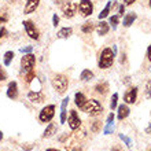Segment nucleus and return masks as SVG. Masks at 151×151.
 Instances as JSON below:
<instances>
[{
    "label": "nucleus",
    "mask_w": 151,
    "mask_h": 151,
    "mask_svg": "<svg viewBox=\"0 0 151 151\" xmlns=\"http://www.w3.org/2000/svg\"><path fill=\"white\" fill-rule=\"evenodd\" d=\"M83 111L87 113V114L92 115V117H96V115L102 114V111H103V107H102V104L98 102V100L95 99H91V100H87L85 103H84L83 107Z\"/></svg>",
    "instance_id": "1"
},
{
    "label": "nucleus",
    "mask_w": 151,
    "mask_h": 151,
    "mask_svg": "<svg viewBox=\"0 0 151 151\" xmlns=\"http://www.w3.org/2000/svg\"><path fill=\"white\" fill-rule=\"evenodd\" d=\"M52 87L55 88V91L58 93H65L68 91V87H69V78L63 74H56L54 78H52Z\"/></svg>",
    "instance_id": "2"
},
{
    "label": "nucleus",
    "mask_w": 151,
    "mask_h": 151,
    "mask_svg": "<svg viewBox=\"0 0 151 151\" xmlns=\"http://www.w3.org/2000/svg\"><path fill=\"white\" fill-rule=\"evenodd\" d=\"M113 62H114V51L111 48H104L102 51V55H100V59H99V68L107 69L113 65Z\"/></svg>",
    "instance_id": "3"
},
{
    "label": "nucleus",
    "mask_w": 151,
    "mask_h": 151,
    "mask_svg": "<svg viewBox=\"0 0 151 151\" xmlns=\"http://www.w3.org/2000/svg\"><path fill=\"white\" fill-rule=\"evenodd\" d=\"M35 63H36V58L33 55L32 52L30 54H26L25 56H22L21 59V68H22V72L26 73L29 70H32L35 68Z\"/></svg>",
    "instance_id": "4"
},
{
    "label": "nucleus",
    "mask_w": 151,
    "mask_h": 151,
    "mask_svg": "<svg viewBox=\"0 0 151 151\" xmlns=\"http://www.w3.org/2000/svg\"><path fill=\"white\" fill-rule=\"evenodd\" d=\"M55 115V106L54 104H50V106H45V107L40 111L39 114V119L41 122H50Z\"/></svg>",
    "instance_id": "5"
},
{
    "label": "nucleus",
    "mask_w": 151,
    "mask_h": 151,
    "mask_svg": "<svg viewBox=\"0 0 151 151\" xmlns=\"http://www.w3.org/2000/svg\"><path fill=\"white\" fill-rule=\"evenodd\" d=\"M77 3L74 1H66L63 4V7H62V11H63V17L65 18H73L76 15V12H77Z\"/></svg>",
    "instance_id": "6"
},
{
    "label": "nucleus",
    "mask_w": 151,
    "mask_h": 151,
    "mask_svg": "<svg viewBox=\"0 0 151 151\" xmlns=\"http://www.w3.org/2000/svg\"><path fill=\"white\" fill-rule=\"evenodd\" d=\"M24 28H25V30H26V35H28L30 39L39 40L40 33H39V30H37V28L35 26V24H33L32 21H24Z\"/></svg>",
    "instance_id": "7"
},
{
    "label": "nucleus",
    "mask_w": 151,
    "mask_h": 151,
    "mask_svg": "<svg viewBox=\"0 0 151 151\" xmlns=\"http://www.w3.org/2000/svg\"><path fill=\"white\" fill-rule=\"evenodd\" d=\"M78 10L84 17H89L93 11V4L91 0H81L78 4Z\"/></svg>",
    "instance_id": "8"
},
{
    "label": "nucleus",
    "mask_w": 151,
    "mask_h": 151,
    "mask_svg": "<svg viewBox=\"0 0 151 151\" xmlns=\"http://www.w3.org/2000/svg\"><path fill=\"white\" fill-rule=\"evenodd\" d=\"M68 122H69L70 129H73V131H76V129H78V128L81 127V119H80V117H78V114H77L76 110H72V111H70Z\"/></svg>",
    "instance_id": "9"
},
{
    "label": "nucleus",
    "mask_w": 151,
    "mask_h": 151,
    "mask_svg": "<svg viewBox=\"0 0 151 151\" xmlns=\"http://www.w3.org/2000/svg\"><path fill=\"white\" fill-rule=\"evenodd\" d=\"M136 98H137V88L136 87L131 88V89L125 92V95H124V100H125L127 103H135Z\"/></svg>",
    "instance_id": "10"
},
{
    "label": "nucleus",
    "mask_w": 151,
    "mask_h": 151,
    "mask_svg": "<svg viewBox=\"0 0 151 151\" xmlns=\"http://www.w3.org/2000/svg\"><path fill=\"white\" fill-rule=\"evenodd\" d=\"M39 4H40V0H28L26 4H25L24 12L25 14H32V12L36 11V8L39 7Z\"/></svg>",
    "instance_id": "11"
},
{
    "label": "nucleus",
    "mask_w": 151,
    "mask_h": 151,
    "mask_svg": "<svg viewBox=\"0 0 151 151\" xmlns=\"http://www.w3.org/2000/svg\"><path fill=\"white\" fill-rule=\"evenodd\" d=\"M7 96L10 99H17V96H18V84L15 81H11V83L8 84Z\"/></svg>",
    "instance_id": "12"
},
{
    "label": "nucleus",
    "mask_w": 151,
    "mask_h": 151,
    "mask_svg": "<svg viewBox=\"0 0 151 151\" xmlns=\"http://www.w3.org/2000/svg\"><path fill=\"white\" fill-rule=\"evenodd\" d=\"M109 30H110V25L107 22H104V21H100V24H98V28H96V32L99 36H104V35H107Z\"/></svg>",
    "instance_id": "13"
},
{
    "label": "nucleus",
    "mask_w": 151,
    "mask_h": 151,
    "mask_svg": "<svg viewBox=\"0 0 151 151\" xmlns=\"http://www.w3.org/2000/svg\"><path fill=\"white\" fill-rule=\"evenodd\" d=\"M28 99L33 103H41L44 100V95L41 92H29L28 93Z\"/></svg>",
    "instance_id": "14"
},
{
    "label": "nucleus",
    "mask_w": 151,
    "mask_h": 151,
    "mask_svg": "<svg viewBox=\"0 0 151 151\" xmlns=\"http://www.w3.org/2000/svg\"><path fill=\"white\" fill-rule=\"evenodd\" d=\"M68 103H69V98H65L62 100V104H60V124H65L66 122V107H68Z\"/></svg>",
    "instance_id": "15"
},
{
    "label": "nucleus",
    "mask_w": 151,
    "mask_h": 151,
    "mask_svg": "<svg viewBox=\"0 0 151 151\" xmlns=\"http://www.w3.org/2000/svg\"><path fill=\"white\" fill-rule=\"evenodd\" d=\"M129 107L128 106H125V104H121V106H118V114H117V118L118 119H125L129 115Z\"/></svg>",
    "instance_id": "16"
},
{
    "label": "nucleus",
    "mask_w": 151,
    "mask_h": 151,
    "mask_svg": "<svg viewBox=\"0 0 151 151\" xmlns=\"http://www.w3.org/2000/svg\"><path fill=\"white\" fill-rule=\"evenodd\" d=\"M95 91L98 92V93H100V95H106L109 92V84L106 83V81H100L99 84H96Z\"/></svg>",
    "instance_id": "17"
},
{
    "label": "nucleus",
    "mask_w": 151,
    "mask_h": 151,
    "mask_svg": "<svg viewBox=\"0 0 151 151\" xmlns=\"http://www.w3.org/2000/svg\"><path fill=\"white\" fill-rule=\"evenodd\" d=\"M56 133V125L55 124H50L47 128H45V131L43 133V137L44 139H48V137H51Z\"/></svg>",
    "instance_id": "18"
},
{
    "label": "nucleus",
    "mask_w": 151,
    "mask_h": 151,
    "mask_svg": "<svg viewBox=\"0 0 151 151\" xmlns=\"http://www.w3.org/2000/svg\"><path fill=\"white\" fill-rule=\"evenodd\" d=\"M72 33H73L72 28H62L59 32L56 33V37L58 39H68V37L72 36Z\"/></svg>",
    "instance_id": "19"
},
{
    "label": "nucleus",
    "mask_w": 151,
    "mask_h": 151,
    "mask_svg": "<svg viewBox=\"0 0 151 151\" xmlns=\"http://www.w3.org/2000/svg\"><path fill=\"white\" fill-rule=\"evenodd\" d=\"M87 102V98L84 96V93H81V92H77L74 95V103H76V106H78L80 109L84 106V103Z\"/></svg>",
    "instance_id": "20"
},
{
    "label": "nucleus",
    "mask_w": 151,
    "mask_h": 151,
    "mask_svg": "<svg viewBox=\"0 0 151 151\" xmlns=\"http://www.w3.org/2000/svg\"><path fill=\"white\" fill-rule=\"evenodd\" d=\"M137 18V15H136L135 12H131V14H128V15H125V18H124V26H127V28H129L133 22H135V19Z\"/></svg>",
    "instance_id": "21"
},
{
    "label": "nucleus",
    "mask_w": 151,
    "mask_h": 151,
    "mask_svg": "<svg viewBox=\"0 0 151 151\" xmlns=\"http://www.w3.org/2000/svg\"><path fill=\"white\" fill-rule=\"evenodd\" d=\"M92 78H93V73H92L89 69L83 70L81 74H80V80H81V81H91Z\"/></svg>",
    "instance_id": "22"
},
{
    "label": "nucleus",
    "mask_w": 151,
    "mask_h": 151,
    "mask_svg": "<svg viewBox=\"0 0 151 151\" xmlns=\"http://www.w3.org/2000/svg\"><path fill=\"white\" fill-rule=\"evenodd\" d=\"M93 29H95V25H93V22H85V24H83V26H81V32L83 33H92L93 32Z\"/></svg>",
    "instance_id": "23"
},
{
    "label": "nucleus",
    "mask_w": 151,
    "mask_h": 151,
    "mask_svg": "<svg viewBox=\"0 0 151 151\" xmlns=\"http://www.w3.org/2000/svg\"><path fill=\"white\" fill-rule=\"evenodd\" d=\"M12 59H14V52L12 51H7L6 54H4V65L6 66H10L11 65V62H12Z\"/></svg>",
    "instance_id": "24"
},
{
    "label": "nucleus",
    "mask_w": 151,
    "mask_h": 151,
    "mask_svg": "<svg viewBox=\"0 0 151 151\" xmlns=\"http://www.w3.org/2000/svg\"><path fill=\"white\" fill-rule=\"evenodd\" d=\"M110 7H111V1H109L107 6H106V7H104L103 10H102V11H100V14H99V19H104V18H106V17L109 15V12H110Z\"/></svg>",
    "instance_id": "25"
},
{
    "label": "nucleus",
    "mask_w": 151,
    "mask_h": 151,
    "mask_svg": "<svg viewBox=\"0 0 151 151\" xmlns=\"http://www.w3.org/2000/svg\"><path fill=\"white\" fill-rule=\"evenodd\" d=\"M118 136H119V139H121V140L124 142V143H125V146H127V147H129V148L132 147V140H131V137L125 136L124 133H119Z\"/></svg>",
    "instance_id": "26"
},
{
    "label": "nucleus",
    "mask_w": 151,
    "mask_h": 151,
    "mask_svg": "<svg viewBox=\"0 0 151 151\" xmlns=\"http://www.w3.org/2000/svg\"><path fill=\"white\" fill-rule=\"evenodd\" d=\"M25 80H26V83H32V80L35 78V76H36V73H35V69H32V70H29V72L25 73Z\"/></svg>",
    "instance_id": "27"
},
{
    "label": "nucleus",
    "mask_w": 151,
    "mask_h": 151,
    "mask_svg": "<svg viewBox=\"0 0 151 151\" xmlns=\"http://www.w3.org/2000/svg\"><path fill=\"white\" fill-rule=\"evenodd\" d=\"M144 96L147 98V99H151V80L147 81L146 84V89H144Z\"/></svg>",
    "instance_id": "28"
},
{
    "label": "nucleus",
    "mask_w": 151,
    "mask_h": 151,
    "mask_svg": "<svg viewBox=\"0 0 151 151\" xmlns=\"http://www.w3.org/2000/svg\"><path fill=\"white\" fill-rule=\"evenodd\" d=\"M118 21H119V15H113L111 18H110V24H111L113 29L117 28V25H118Z\"/></svg>",
    "instance_id": "29"
},
{
    "label": "nucleus",
    "mask_w": 151,
    "mask_h": 151,
    "mask_svg": "<svg viewBox=\"0 0 151 151\" xmlns=\"http://www.w3.org/2000/svg\"><path fill=\"white\" fill-rule=\"evenodd\" d=\"M117 102H118V93H114L111 98V103H110V107H111V110H114L115 107H117Z\"/></svg>",
    "instance_id": "30"
},
{
    "label": "nucleus",
    "mask_w": 151,
    "mask_h": 151,
    "mask_svg": "<svg viewBox=\"0 0 151 151\" xmlns=\"http://www.w3.org/2000/svg\"><path fill=\"white\" fill-rule=\"evenodd\" d=\"M113 131H114V124H111V125H106L103 133L104 135H110V133H113Z\"/></svg>",
    "instance_id": "31"
},
{
    "label": "nucleus",
    "mask_w": 151,
    "mask_h": 151,
    "mask_svg": "<svg viewBox=\"0 0 151 151\" xmlns=\"http://www.w3.org/2000/svg\"><path fill=\"white\" fill-rule=\"evenodd\" d=\"M7 80V73L1 66H0V81H6Z\"/></svg>",
    "instance_id": "32"
},
{
    "label": "nucleus",
    "mask_w": 151,
    "mask_h": 151,
    "mask_svg": "<svg viewBox=\"0 0 151 151\" xmlns=\"http://www.w3.org/2000/svg\"><path fill=\"white\" fill-rule=\"evenodd\" d=\"M22 54H30V52L33 51V45H28V47H24V48H21L19 50Z\"/></svg>",
    "instance_id": "33"
},
{
    "label": "nucleus",
    "mask_w": 151,
    "mask_h": 151,
    "mask_svg": "<svg viewBox=\"0 0 151 151\" xmlns=\"http://www.w3.org/2000/svg\"><path fill=\"white\" fill-rule=\"evenodd\" d=\"M8 17L6 12H0V24H4V22H7Z\"/></svg>",
    "instance_id": "34"
},
{
    "label": "nucleus",
    "mask_w": 151,
    "mask_h": 151,
    "mask_svg": "<svg viewBox=\"0 0 151 151\" xmlns=\"http://www.w3.org/2000/svg\"><path fill=\"white\" fill-rule=\"evenodd\" d=\"M113 121H114V114H113V113H110V114H109V117H107V121H106V125H111V124H114Z\"/></svg>",
    "instance_id": "35"
},
{
    "label": "nucleus",
    "mask_w": 151,
    "mask_h": 151,
    "mask_svg": "<svg viewBox=\"0 0 151 151\" xmlns=\"http://www.w3.org/2000/svg\"><path fill=\"white\" fill-rule=\"evenodd\" d=\"M52 25H54V26H58V25H59V17L56 15V14H54V17H52Z\"/></svg>",
    "instance_id": "36"
},
{
    "label": "nucleus",
    "mask_w": 151,
    "mask_h": 151,
    "mask_svg": "<svg viewBox=\"0 0 151 151\" xmlns=\"http://www.w3.org/2000/svg\"><path fill=\"white\" fill-rule=\"evenodd\" d=\"M6 36H7V29H6V28H1V29H0V40L4 39Z\"/></svg>",
    "instance_id": "37"
},
{
    "label": "nucleus",
    "mask_w": 151,
    "mask_h": 151,
    "mask_svg": "<svg viewBox=\"0 0 151 151\" xmlns=\"http://www.w3.org/2000/svg\"><path fill=\"white\" fill-rule=\"evenodd\" d=\"M136 0H124V3L127 4V6H131V4H133Z\"/></svg>",
    "instance_id": "38"
},
{
    "label": "nucleus",
    "mask_w": 151,
    "mask_h": 151,
    "mask_svg": "<svg viewBox=\"0 0 151 151\" xmlns=\"http://www.w3.org/2000/svg\"><path fill=\"white\" fill-rule=\"evenodd\" d=\"M124 12H125V6L122 4V6H119V15H122Z\"/></svg>",
    "instance_id": "39"
},
{
    "label": "nucleus",
    "mask_w": 151,
    "mask_h": 151,
    "mask_svg": "<svg viewBox=\"0 0 151 151\" xmlns=\"http://www.w3.org/2000/svg\"><path fill=\"white\" fill-rule=\"evenodd\" d=\"M147 58H148V60L151 62V45L148 47V50H147Z\"/></svg>",
    "instance_id": "40"
},
{
    "label": "nucleus",
    "mask_w": 151,
    "mask_h": 151,
    "mask_svg": "<svg viewBox=\"0 0 151 151\" xmlns=\"http://www.w3.org/2000/svg\"><path fill=\"white\" fill-rule=\"evenodd\" d=\"M111 151H122V148L119 147V146H114V147L111 148Z\"/></svg>",
    "instance_id": "41"
},
{
    "label": "nucleus",
    "mask_w": 151,
    "mask_h": 151,
    "mask_svg": "<svg viewBox=\"0 0 151 151\" xmlns=\"http://www.w3.org/2000/svg\"><path fill=\"white\" fill-rule=\"evenodd\" d=\"M72 151H83V148H81V147H74Z\"/></svg>",
    "instance_id": "42"
},
{
    "label": "nucleus",
    "mask_w": 151,
    "mask_h": 151,
    "mask_svg": "<svg viewBox=\"0 0 151 151\" xmlns=\"http://www.w3.org/2000/svg\"><path fill=\"white\" fill-rule=\"evenodd\" d=\"M146 132H147V133H150V132H151V124H150V127H148L147 129H146Z\"/></svg>",
    "instance_id": "43"
},
{
    "label": "nucleus",
    "mask_w": 151,
    "mask_h": 151,
    "mask_svg": "<svg viewBox=\"0 0 151 151\" xmlns=\"http://www.w3.org/2000/svg\"><path fill=\"white\" fill-rule=\"evenodd\" d=\"M1 140H3V132L0 131V142H1Z\"/></svg>",
    "instance_id": "44"
},
{
    "label": "nucleus",
    "mask_w": 151,
    "mask_h": 151,
    "mask_svg": "<svg viewBox=\"0 0 151 151\" xmlns=\"http://www.w3.org/2000/svg\"><path fill=\"white\" fill-rule=\"evenodd\" d=\"M45 151H59V150H55V148H48V150H45Z\"/></svg>",
    "instance_id": "45"
},
{
    "label": "nucleus",
    "mask_w": 151,
    "mask_h": 151,
    "mask_svg": "<svg viewBox=\"0 0 151 151\" xmlns=\"http://www.w3.org/2000/svg\"><path fill=\"white\" fill-rule=\"evenodd\" d=\"M150 7H151V0H150Z\"/></svg>",
    "instance_id": "46"
},
{
    "label": "nucleus",
    "mask_w": 151,
    "mask_h": 151,
    "mask_svg": "<svg viewBox=\"0 0 151 151\" xmlns=\"http://www.w3.org/2000/svg\"><path fill=\"white\" fill-rule=\"evenodd\" d=\"M148 151H151V148H150V150H148Z\"/></svg>",
    "instance_id": "47"
}]
</instances>
